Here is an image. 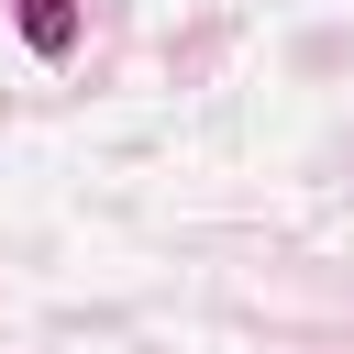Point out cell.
<instances>
[{
  "mask_svg": "<svg viewBox=\"0 0 354 354\" xmlns=\"http://www.w3.org/2000/svg\"><path fill=\"white\" fill-rule=\"evenodd\" d=\"M11 22H22L33 55H66V44H77V0H11Z\"/></svg>",
  "mask_w": 354,
  "mask_h": 354,
  "instance_id": "cell-1",
  "label": "cell"
}]
</instances>
